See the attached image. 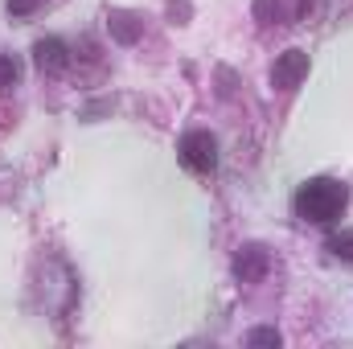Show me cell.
Instances as JSON below:
<instances>
[{
	"instance_id": "cell-4",
	"label": "cell",
	"mask_w": 353,
	"mask_h": 349,
	"mask_svg": "<svg viewBox=\"0 0 353 349\" xmlns=\"http://www.w3.org/2000/svg\"><path fill=\"white\" fill-rule=\"evenodd\" d=\"M267 271H271V255H267V247H259V243H247V247L234 255V275H239L243 283H259Z\"/></svg>"
},
{
	"instance_id": "cell-3",
	"label": "cell",
	"mask_w": 353,
	"mask_h": 349,
	"mask_svg": "<svg viewBox=\"0 0 353 349\" xmlns=\"http://www.w3.org/2000/svg\"><path fill=\"white\" fill-rule=\"evenodd\" d=\"M304 79H308V54H304V50H288V54L275 58L271 83H275L279 90H296Z\"/></svg>"
},
{
	"instance_id": "cell-10",
	"label": "cell",
	"mask_w": 353,
	"mask_h": 349,
	"mask_svg": "<svg viewBox=\"0 0 353 349\" xmlns=\"http://www.w3.org/2000/svg\"><path fill=\"white\" fill-rule=\"evenodd\" d=\"M37 4H41V0H8V12H12V17H29Z\"/></svg>"
},
{
	"instance_id": "cell-7",
	"label": "cell",
	"mask_w": 353,
	"mask_h": 349,
	"mask_svg": "<svg viewBox=\"0 0 353 349\" xmlns=\"http://www.w3.org/2000/svg\"><path fill=\"white\" fill-rule=\"evenodd\" d=\"M17 79H21V62L12 54H0V94H8L17 87Z\"/></svg>"
},
{
	"instance_id": "cell-6",
	"label": "cell",
	"mask_w": 353,
	"mask_h": 349,
	"mask_svg": "<svg viewBox=\"0 0 353 349\" xmlns=\"http://www.w3.org/2000/svg\"><path fill=\"white\" fill-rule=\"evenodd\" d=\"M329 255L341 263H353V230H341V235H329Z\"/></svg>"
},
{
	"instance_id": "cell-1",
	"label": "cell",
	"mask_w": 353,
	"mask_h": 349,
	"mask_svg": "<svg viewBox=\"0 0 353 349\" xmlns=\"http://www.w3.org/2000/svg\"><path fill=\"white\" fill-rule=\"evenodd\" d=\"M292 206H296V218L316 222V226H329V222H337L345 214L350 189L341 181H333V177H312V181H304L296 189V201Z\"/></svg>"
},
{
	"instance_id": "cell-2",
	"label": "cell",
	"mask_w": 353,
	"mask_h": 349,
	"mask_svg": "<svg viewBox=\"0 0 353 349\" xmlns=\"http://www.w3.org/2000/svg\"><path fill=\"white\" fill-rule=\"evenodd\" d=\"M176 157H181V165L189 173L205 177V173H214V165H218V140L210 132H185L181 144H176Z\"/></svg>"
},
{
	"instance_id": "cell-8",
	"label": "cell",
	"mask_w": 353,
	"mask_h": 349,
	"mask_svg": "<svg viewBox=\"0 0 353 349\" xmlns=\"http://www.w3.org/2000/svg\"><path fill=\"white\" fill-rule=\"evenodd\" d=\"M111 33H115L119 41H136V33H140V29L132 25V17H123V12H115V17H111Z\"/></svg>"
},
{
	"instance_id": "cell-5",
	"label": "cell",
	"mask_w": 353,
	"mask_h": 349,
	"mask_svg": "<svg viewBox=\"0 0 353 349\" xmlns=\"http://www.w3.org/2000/svg\"><path fill=\"white\" fill-rule=\"evenodd\" d=\"M33 62H37L41 74H62V70L70 66V50H66L62 37H41V41L33 46Z\"/></svg>"
},
{
	"instance_id": "cell-9",
	"label": "cell",
	"mask_w": 353,
	"mask_h": 349,
	"mask_svg": "<svg viewBox=\"0 0 353 349\" xmlns=\"http://www.w3.org/2000/svg\"><path fill=\"white\" fill-rule=\"evenodd\" d=\"M279 341H283V337H279L275 329H251V333H247V346H279Z\"/></svg>"
}]
</instances>
